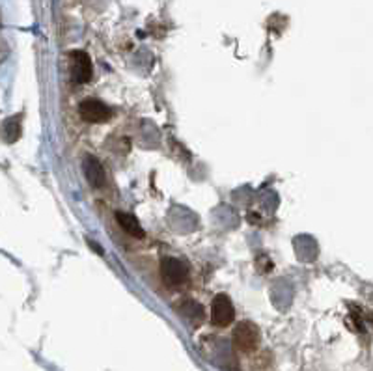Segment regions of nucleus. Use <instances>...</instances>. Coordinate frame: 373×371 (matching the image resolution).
I'll list each match as a JSON object with an SVG mask.
<instances>
[{
  "instance_id": "3",
  "label": "nucleus",
  "mask_w": 373,
  "mask_h": 371,
  "mask_svg": "<svg viewBox=\"0 0 373 371\" xmlns=\"http://www.w3.org/2000/svg\"><path fill=\"white\" fill-rule=\"evenodd\" d=\"M235 319L232 301L226 295H217L211 302V323L217 326H228Z\"/></svg>"
},
{
  "instance_id": "5",
  "label": "nucleus",
  "mask_w": 373,
  "mask_h": 371,
  "mask_svg": "<svg viewBox=\"0 0 373 371\" xmlns=\"http://www.w3.org/2000/svg\"><path fill=\"white\" fill-rule=\"evenodd\" d=\"M71 60V81L75 84L88 83L92 78V60L83 51H73L70 54Z\"/></svg>"
},
{
  "instance_id": "2",
  "label": "nucleus",
  "mask_w": 373,
  "mask_h": 371,
  "mask_svg": "<svg viewBox=\"0 0 373 371\" xmlns=\"http://www.w3.org/2000/svg\"><path fill=\"white\" fill-rule=\"evenodd\" d=\"M161 276L167 286L175 288V286H181V284L186 280V276H189V267H186L181 259L167 257V259L161 263Z\"/></svg>"
},
{
  "instance_id": "1",
  "label": "nucleus",
  "mask_w": 373,
  "mask_h": 371,
  "mask_svg": "<svg viewBox=\"0 0 373 371\" xmlns=\"http://www.w3.org/2000/svg\"><path fill=\"white\" fill-rule=\"evenodd\" d=\"M259 328L251 321H241L233 328V347L239 352L256 351L259 346Z\"/></svg>"
},
{
  "instance_id": "4",
  "label": "nucleus",
  "mask_w": 373,
  "mask_h": 371,
  "mask_svg": "<svg viewBox=\"0 0 373 371\" xmlns=\"http://www.w3.org/2000/svg\"><path fill=\"white\" fill-rule=\"evenodd\" d=\"M78 112L83 116L84 122L90 123H103L110 120V116H112L109 107L103 101H99V99H84L78 105Z\"/></svg>"
},
{
  "instance_id": "6",
  "label": "nucleus",
  "mask_w": 373,
  "mask_h": 371,
  "mask_svg": "<svg viewBox=\"0 0 373 371\" xmlns=\"http://www.w3.org/2000/svg\"><path fill=\"white\" fill-rule=\"evenodd\" d=\"M84 176L94 189H101L105 185V170L96 157H86L83 162Z\"/></svg>"
},
{
  "instance_id": "7",
  "label": "nucleus",
  "mask_w": 373,
  "mask_h": 371,
  "mask_svg": "<svg viewBox=\"0 0 373 371\" xmlns=\"http://www.w3.org/2000/svg\"><path fill=\"white\" fill-rule=\"evenodd\" d=\"M116 220H118V224L122 226L123 230L127 231L129 235L138 237V239L144 235L142 226L138 224V220H136L135 217H131V215H127V213H116Z\"/></svg>"
},
{
  "instance_id": "8",
  "label": "nucleus",
  "mask_w": 373,
  "mask_h": 371,
  "mask_svg": "<svg viewBox=\"0 0 373 371\" xmlns=\"http://www.w3.org/2000/svg\"><path fill=\"white\" fill-rule=\"evenodd\" d=\"M19 135H21L19 120H13V118H10V120L6 122V142L17 140Z\"/></svg>"
}]
</instances>
